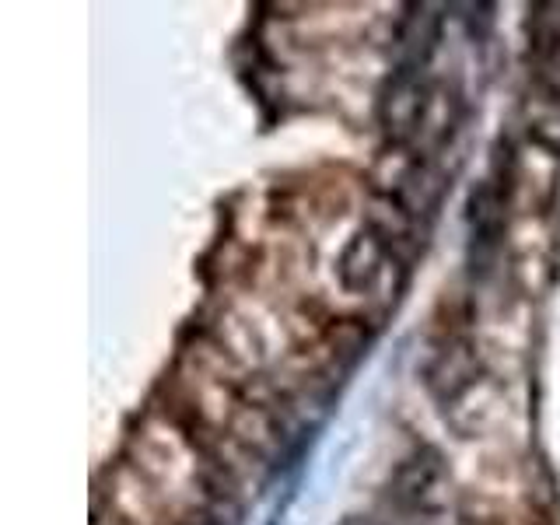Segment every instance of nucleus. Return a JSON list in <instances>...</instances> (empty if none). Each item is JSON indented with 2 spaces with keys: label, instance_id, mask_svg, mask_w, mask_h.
Segmentation results:
<instances>
[{
  "label": "nucleus",
  "instance_id": "3",
  "mask_svg": "<svg viewBox=\"0 0 560 525\" xmlns=\"http://www.w3.org/2000/svg\"><path fill=\"white\" fill-rule=\"evenodd\" d=\"M539 77L550 88L553 98H560V32H553L543 42V56H539Z\"/></svg>",
  "mask_w": 560,
  "mask_h": 525
},
{
  "label": "nucleus",
  "instance_id": "2",
  "mask_svg": "<svg viewBox=\"0 0 560 525\" xmlns=\"http://www.w3.org/2000/svg\"><path fill=\"white\" fill-rule=\"evenodd\" d=\"M441 480V466L434 452H417L413 459H406L396 473V483H392V494H396L399 504H424L427 497L434 494Z\"/></svg>",
  "mask_w": 560,
  "mask_h": 525
},
{
  "label": "nucleus",
  "instance_id": "1",
  "mask_svg": "<svg viewBox=\"0 0 560 525\" xmlns=\"http://www.w3.org/2000/svg\"><path fill=\"white\" fill-rule=\"evenodd\" d=\"M385 256H389V242H385V235L375 228V224L364 228L361 235L347 245V252H343V259H340L343 287H347V291H368V287L378 280V273H382Z\"/></svg>",
  "mask_w": 560,
  "mask_h": 525
}]
</instances>
